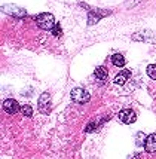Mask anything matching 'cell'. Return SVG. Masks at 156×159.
Returning <instances> with one entry per match:
<instances>
[{
  "label": "cell",
  "mask_w": 156,
  "mask_h": 159,
  "mask_svg": "<svg viewBox=\"0 0 156 159\" xmlns=\"http://www.w3.org/2000/svg\"><path fill=\"white\" fill-rule=\"evenodd\" d=\"M89 94L83 88H73L71 89V100L77 104H85L89 101Z\"/></svg>",
  "instance_id": "cell-2"
},
{
  "label": "cell",
  "mask_w": 156,
  "mask_h": 159,
  "mask_svg": "<svg viewBox=\"0 0 156 159\" xmlns=\"http://www.w3.org/2000/svg\"><path fill=\"white\" fill-rule=\"evenodd\" d=\"M3 110L9 113V115H16L18 111H21L20 103L16 100H12V98H7L3 101Z\"/></svg>",
  "instance_id": "cell-6"
},
{
  "label": "cell",
  "mask_w": 156,
  "mask_h": 159,
  "mask_svg": "<svg viewBox=\"0 0 156 159\" xmlns=\"http://www.w3.org/2000/svg\"><path fill=\"white\" fill-rule=\"evenodd\" d=\"M112 62L116 67H123L125 66V58H123L122 54H115V55H112Z\"/></svg>",
  "instance_id": "cell-11"
},
{
  "label": "cell",
  "mask_w": 156,
  "mask_h": 159,
  "mask_svg": "<svg viewBox=\"0 0 156 159\" xmlns=\"http://www.w3.org/2000/svg\"><path fill=\"white\" fill-rule=\"evenodd\" d=\"M144 149L146 152L149 153H155L156 152V134H150L146 139V143H144Z\"/></svg>",
  "instance_id": "cell-8"
},
{
  "label": "cell",
  "mask_w": 156,
  "mask_h": 159,
  "mask_svg": "<svg viewBox=\"0 0 156 159\" xmlns=\"http://www.w3.org/2000/svg\"><path fill=\"white\" fill-rule=\"evenodd\" d=\"M34 20H36V24H37L42 30H52V28L57 25L55 18L52 14H40V15H37Z\"/></svg>",
  "instance_id": "cell-1"
},
{
  "label": "cell",
  "mask_w": 156,
  "mask_h": 159,
  "mask_svg": "<svg viewBox=\"0 0 156 159\" xmlns=\"http://www.w3.org/2000/svg\"><path fill=\"white\" fill-rule=\"evenodd\" d=\"M21 113H22V116H25V118L33 116V109H31V106H30V104H24V106L21 107Z\"/></svg>",
  "instance_id": "cell-12"
},
{
  "label": "cell",
  "mask_w": 156,
  "mask_h": 159,
  "mask_svg": "<svg viewBox=\"0 0 156 159\" xmlns=\"http://www.w3.org/2000/svg\"><path fill=\"white\" fill-rule=\"evenodd\" d=\"M147 75H149V77H152L153 80H156V64L147 66Z\"/></svg>",
  "instance_id": "cell-13"
},
{
  "label": "cell",
  "mask_w": 156,
  "mask_h": 159,
  "mask_svg": "<svg viewBox=\"0 0 156 159\" xmlns=\"http://www.w3.org/2000/svg\"><path fill=\"white\" fill-rule=\"evenodd\" d=\"M51 31H52V33H54L55 36H60V34H61V27H60V25H58V24H57V25H55V27L52 28V30H51Z\"/></svg>",
  "instance_id": "cell-16"
},
{
  "label": "cell",
  "mask_w": 156,
  "mask_h": 159,
  "mask_svg": "<svg viewBox=\"0 0 156 159\" xmlns=\"http://www.w3.org/2000/svg\"><path fill=\"white\" fill-rule=\"evenodd\" d=\"M39 110L42 113L48 115L49 110H51V94L49 92H43L39 98Z\"/></svg>",
  "instance_id": "cell-7"
},
{
  "label": "cell",
  "mask_w": 156,
  "mask_h": 159,
  "mask_svg": "<svg viewBox=\"0 0 156 159\" xmlns=\"http://www.w3.org/2000/svg\"><path fill=\"white\" fill-rule=\"evenodd\" d=\"M117 118H119V120L123 122V124L131 125V124H134V122L137 120V113L132 110V109H123V110L119 111Z\"/></svg>",
  "instance_id": "cell-3"
},
{
  "label": "cell",
  "mask_w": 156,
  "mask_h": 159,
  "mask_svg": "<svg viewBox=\"0 0 156 159\" xmlns=\"http://www.w3.org/2000/svg\"><path fill=\"white\" fill-rule=\"evenodd\" d=\"M97 126H98V124H95V122H91V124L86 125V128H85V132H92L97 129Z\"/></svg>",
  "instance_id": "cell-15"
},
{
  "label": "cell",
  "mask_w": 156,
  "mask_h": 159,
  "mask_svg": "<svg viewBox=\"0 0 156 159\" xmlns=\"http://www.w3.org/2000/svg\"><path fill=\"white\" fill-rule=\"evenodd\" d=\"M110 15L109 11H97V9H89L88 12V24L89 25H94L98 21L101 20L103 16H107Z\"/></svg>",
  "instance_id": "cell-5"
},
{
  "label": "cell",
  "mask_w": 156,
  "mask_h": 159,
  "mask_svg": "<svg viewBox=\"0 0 156 159\" xmlns=\"http://www.w3.org/2000/svg\"><path fill=\"white\" fill-rule=\"evenodd\" d=\"M2 11H3L5 14L12 15V16H16V18H22V16H25V15H27L25 9L16 6V5H3V6H2Z\"/></svg>",
  "instance_id": "cell-4"
},
{
  "label": "cell",
  "mask_w": 156,
  "mask_h": 159,
  "mask_svg": "<svg viewBox=\"0 0 156 159\" xmlns=\"http://www.w3.org/2000/svg\"><path fill=\"white\" fill-rule=\"evenodd\" d=\"M129 76H131V71H129V70H123V71H121V73L115 77V83L116 85H123V83L129 79Z\"/></svg>",
  "instance_id": "cell-9"
},
{
  "label": "cell",
  "mask_w": 156,
  "mask_h": 159,
  "mask_svg": "<svg viewBox=\"0 0 156 159\" xmlns=\"http://www.w3.org/2000/svg\"><path fill=\"white\" fill-rule=\"evenodd\" d=\"M146 139H147V135H144L143 132H138V134H137V144H138V146H144Z\"/></svg>",
  "instance_id": "cell-14"
},
{
  "label": "cell",
  "mask_w": 156,
  "mask_h": 159,
  "mask_svg": "<svg viewBox=\"0 0 156 159\" xmlns=\"http://www.w3.org/2000/svg\"><path fill=\"white\" fill-rule=\"evenodd\" d=\"M94 75H95V77L98 79V82L104 83L107 80V69H106V67H97Z\"/></svg>",
  "instance_id": "cell-10"
}]
</instances>
